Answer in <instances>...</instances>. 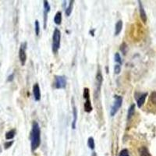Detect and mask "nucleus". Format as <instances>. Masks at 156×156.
I'll use <instances>...</instances> for the list:
<instances>
[{"mask_svg":"<svg viewBox=\"0 0 156 156\" xmlns=\"http://www.w3.org/2000/svg\"><path fill=\"white\" fill-rule=\"evenodd\" d=\"M30 140H31V150L34 151L38 148L41 144V128L38 123L34 121L32 123V127L30 133Z\"/></svg>","mask_w":156,"mask_h":156,"instance_id":"1","label":"nucleus"},{"mask_svg":"<svg viewBox=\"0 0 156 156\" xmlns=\"http://www.w3.org/2000/svg\"><path fill=\"white\" fill-rule=\"evenodd\" d=\"M60 41H61V32L58 28H55L52 35V51L57 52L60 48Z\"/></svg>","mask_w":156,"mask_h":156,"instance_id":"2","label":"nucleus"},{"mask_svg":"<svg viewBox=\"0 0 156 156\" xmlns=\"http://www.w3.org/2000/svg\"><path fill=\"white\" fill-rule=\"evenodd\" d=\"M122 104H123V97H121L120 95H115L114 97V102L110 109L111 116H114L118 113L119 109L122 106Z\"/></svg>","mask_w":156,"mask_h":156,"instance_id":"3","label":"nucleus"},{"mask_svg":"<svg viewBox=\"0 0 156 156\" xmlns=\"http://www.w3.org/2000/svg\"><path fill=\"white\" fill-rule=\"evenodd\" d=\"M67 87V77L65 76H55L54 87L56 89H64Z\"/></svg>","mask_w":156,"mask_h":156,"instance_id":"4","label":"nucleus"},{"mask_svg":"<svg viewBox=\"0 0 156 156\" xmlns=\"http://www.w3.org/2000/svg\"><path fill=\"white\" fill-rule=\"evenodd\" d=\"M26 49H27V42H23L21 44V48L19 50V59L21 61L22 66H24L27 61V54H26Z\"/></svg>","mask_w":156,"mask_h":156,"instance_id":"5","label":"nucleus"},{"mask_svg":"<svg viewBox=\"0 0 156 156\" xmlns=\"http://www.w3.org/2000/svg\"><path fill=\"white\" fill-rule=\"evenodd\" d=\"M72 105H73V116H74V119H73V122H72V129L75 130L76 129V126H77V109L76 105L74 104V99L72 98Z\"/></svg>","mask_w":156,"mask_h":156,"instance_id":"6","label":"nucleus"},{"mask_svg":"<svg viewBox=\"0 0 156 156\" xmlns=\"http://www.w3.org/2000/svg\"><path fill=\"white\" fill-rule=\"evenodd\" d=\"M103 82V77L102 74V72L100 69H98L97 74H96V91H99L102 87Z\"/></svg>","mask_w":156,"mask_h":156,"instance_id":"7","label":"nucleus"},{"mask_svg":"<svg viewBox=\"0 0 156 156\" xmlns=\"http://www.w3.org/2000/svg\"><path fill=\"white\" fill-rule=\"evenodd\" d=\"M33 95L34 100L38 102L41 99V91H40V87L38 84H35L33 86Z\"/></svg>","mask_w":156,"mask_h":156,"instance_id":"8","label":"nucleus"},{"mask_svg":"<svg viewBox=\"0 0 156 156\" xmlns=\"http://www.w3.org/2000/svg\"><path fill=\"white\" fill-rule=\"evenodd\" d=\"M139 3V12H140V16H141V19L142 20L144 23H145L147 21V14H146V12L144 10V8L143 6V4L141 3V1H138Z\"/></svg>","mask_w":156,"mask_h":156,"instance_id":"9","label":"nucleus"},{"mask_svg":"<svg viewBox=\"0 0 156 156\" xmlns=\"http://www.w3.org/2000/svg\"><path fill=\"white\" fill-rule=\"evenodd\" d=\"M147 96H148V93H144V94H141L139 95L138 98H137V104L138 108L142 107V105L145 102Z\"/></svg>","mask_w":156,"mask_h":156,"instance_id":"10","label":"nucleus"},{"mask_svg":"<svg viewBox=\"0 0 156 156\" xmlns=\"http://www.w3.org/2000/svg\"><path fill=\"white\" fill-rule=\"evenodd\" d=\"M122 29H123V21L120 20V21H118L117 22H116V23H115V33H114V34H115V36L119 35V34H120L121 31H122Z\"/></svg>","mask_w":156,"mask_h":156,"instance_id":"11","label":"nucleus"},{"mask_svg":"<svg viewBox=\"0 0 156 156\" xmlns=\"http://www.w3.org/2000/svg\"><path fill=\"white\" fill-rule=\"evenodd\" d=\"M84 108H85V111L86 113H89L92 111L93 108L92 105H91V100L90 98H87L86 99L85 102V105H84Z\"/></svg>","mask_w":156,"mask_h":156,"instance_id":"12","label":"nucleus"},{"mask_svg":"<svg viewBox=\"0 0 156 156\" xmlns=\"http://www.w3.org/2000/svg\"><path fill=\"white\" fill-rule=\"evenodd\" d=\"M135 104H132V105L130 106V108L128 109V112H127V120H130L131 118L133 117L134 113H135Z\"/></svg>","mask_w":156,"mask_h":156,"instance_id":"13","label":"nucleus"},{"mask_svg":"<svg viewBox=\"0 0 156 156\" xmlns=\"http://www.w3.org/2000/svg\"><path fill=\"white\" fill-rule=\"evenodd\" d=\"M138 152L140 156H151L150 152H149L148 148H146L145 146L141 147L138 149Z\"/></svg>","mask_w":156,"mask_h":156,"instance_id":"14","label":"nucleus"},{"mask_svg":"<svg viewBox=\"0 0 156 156\" xmlns=\"http://www.w3.org/2000/svg\"><path fill=\"white\" fill-rule=\"evenodd\" d=\"M74 0H70V1H69V5L66 8L65 13H66L67 16H69L71 15L72 11H73V8H74Z\"/></svg>","mask_w":156,"mask_h":156,"instance_id":"15","label":"nucleus"},{"mask_svg":"<svg viewBox=\"0 0 156 156\" xmlns=\"http://www.w3.org/2000/svg\"><path fill=\"white\" fill-rule=\"evenodd\" d=\"M54 22L57 25H60L62 23V13L61 11H58L54 17Z\"/></svg>","mask_w":156,"mask_h":156,"instance_id":"16","label":"nucleus"},{"mask_svg":"<svg viewBox=\"0 0 156 156\" xmlns=\"http://www.w3.org/2000/svg\"><path fill=\"white\" fill-rule=\"evenodd\" d=\"M16 133V131L15 129H13V130L8 131L7 133H5V139L6 140H12L15 137Z\"/></svg>","mask_w":156,"mask_h":156,"instance_id":"17","label":"nucleus"},{"mask_svg":"<svg viewBox=\"0 0 156 156\" xmlns=\"http://www.w3.org/2000/svg\"><path fill=\"white\" fill-rule=\"evenodd\" d=\"M87 145L89 147L90 149H91V150H94L95 149V140L92 137H90L89 138H88V141H87Z\"/></svg>","mask_w":156,"mask_h":156,"instance_id":"18","label":"nucleus"},{"mask_svg":"<svg viewBox=\"0 0 156 156\" xmlns=\"http://www.w3.org/2000/svg\"><path fill=\"white\" fill-rule=\"evenodd\" d=\"M44 4V13H49L50 12V10H51V7H50V5H49V3L48 1L46 0H45L43 2Z\"/></svg>","mask_w":156,"mask_h":156,"instance_id":"19","label":"nucleus"},{"mask_svg":"<svg viewBox=\"0 0 156 156\" xmlns=\"http://www.w3.org/2000/svg\"><path fill=\"white\" fill-rule=\"evenodd\" d=\"M34 31H35V34L37 36L39 35L40 34V23L38 20H36L34 22Z\"/></svg>","mask_w":156,"mask_h":156,"instance_id":"20","label":"nucleus"},{"mask_svg":"<svg viewBox=\"0 0 156 156\" xmlns=\"http://www.w3.org/2000/svg\"><path fill=\"white\" fill-rule=\"evenodd\" d=\"M114 59H115V62H116L119 65H121V64L123 63V61H122V59H121V56L120 53H116L115 54V56H114Z\"/></svg>","mask_w":156,"mask_h":156,"instance_id":"21","label":"nucleus"},{"mask_svg":"<svg viewBox=\"0 0 156 156\" xmlns=\"http://www.w3.org/2000/svg\"><path fill=\"white\" fill-rule=\"evenodd\" d=\"M83 97L85 99H87V98H90V91L89 88L87 87H85L84 88V92H83Z\"/></svg>","mask_w":156,"mask_h":156,"instance_id":"22","label":"nucleus"},{"mask_svg":"<svg viewBox=\"0 0 156 156\" xmlns=\"http://www.w3.org/2000/svg\"><path fill=\"white\" fill-rule=\"evenodd\" d=\"M127 45L126 43H123L122 45H120V51L123 52L124 55H125L126 53V52H127Z\"/></svg>","mask_w":156,"mask_h":156,"instance_id":"23","label":"nucleus"},{"mask_svg":"<svg viewBox=\"0 0 156 156\" xmlns=\"http://www.w3.org/2000/svg\"><path fill=\"white\" fill-rule=\"evenodd\" d=\"M151 102L153 103L154 105H156V91H154V92L151 93Z\"/></svg>","mask_w":156,"mask_h":156,"instance_id":"24","label":"nucleus"},{"mask_svg":"<svg viewBox=\"0 0 156 156\" xmlns=\"http://www.w3.org/2000/svg\"><path fill=\"white\" fill-rule=\"evenodd\" d=\"M114 72H115V74H120V73L121 72V67L120 65L116 64L115 67H114Z\"/></svg>","mask_w":156,"mask_h":156,"instance_id":"25","label":"nucleus"},{"mask_svg":"<svg viewBox=\"0 0 156 156\" xmlns=\"http://www.w3.org/2000/svg\"><path fill=\"white\" fill-rule=\"evenodd\" d=\"M119 156H130V155H129V151H128L127 149H123V150L120 152Z\"/></svg>","mask_w":156,"mask_h":156,"instance_id":"26","label":"nucleus"},{"mask_svg":"<svg viewBox=\"0 0 156 156\" xmlns=\"http://www.w3.org/2000/svg\"><path fill=\"white\" fill-rule=\"evenodd\" d=\"M13 141H7V142H5V144H4V148H5V149H8L10 148L11 146L13 145Z\"/></svg>","mask_w":156,"mask_h":156,"instance_id":"27","label":"nucleus"},{"mask_svg":"<svg viewBox=\"0 0 156 156\" xmlns=\"http://www.w3.org/2000/svg\"><path fill=\"white\" fill-rule=\"evenodd\" d=\"M13 78H14V74H10L9 77H8V79H7V81L8 82H11L13 80Z\"/></svg>","mask_w":156,"mask_h":156,"instance_id":"28","label":"nucleus"},{"mask_svg":"<svg viewBox=\"0 0 156 156\" xmlns=\"http://www.w3.org/2000/svg\"><path fill=\"white\" fill-rule=\"evenodd\" d=\"M94 31H95V30H92V31H90V34H91V35L94 36Z\"/></svg>","mask_w":156,"mask_h":156,"instance_id":"29","label":"nucleus"}]
</instances>
